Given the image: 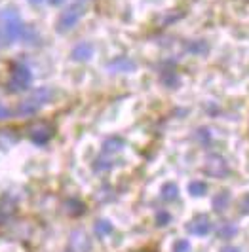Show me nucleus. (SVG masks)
I'll list each match as a JSON object with an SVG mask.
<instances>
[{"label": "nucleus", "mask_w": 249, "mask_h": 252, "mask_svg": "<svg viewBox=\"0 0 249 252\" xmlns=\"http://www.w3.org/2000/svg\"><path fill=\"white\" fill-rule=\"evenodd\" d=\"M86 12V4L75 0L67 10H63L59 19H57V32H69L71 29H75L80 21V17Z\"/></svg>", "instance_id": "obj_1"}, {"label": "nucleus", "mask_w": 249, "mask_h": 252, "mask_svg": "<svg viewBox=\"0 0 249 252\" xmlns=\"http://www.w3.org/2000/svg\"><path fill=\"white\" fill-rule=\"evenodd\" d=\"M31 82H33V74L29 70V66L17 63L12 66V76H10V82H8V91L10 93H19V91H25L31 88Z\"/></svg>", "instance_id": "obj_2"}, {"label": "nucleus", "mask_w": 249, "mask_h": 252, "mask_svg": "<svg viewBox=\"0 0 249 252\" xmlns=\"http://www.w3.org/2000/svg\"><path fill=\"white\" fill-rule=\"evenodd\" d=\"M204 171L213 178H224L228 175V163H226V159H224L223 156L211 154V156L206 159Z\"/></svg>", "instance_id": "obj_3"}, {"label": "nucleus", "mask_w": 249, "mask_h": 252, "mask_svg": "<svg viewBox=\"0 0 249 252\" xmlns=\"http://www.w3.org/2000/svg\"><path fill=\"white\" fill-rule=\"evenodd\" d=\"M51 137H53V127L50 124L40 122V124H37V126H33L29 129V139L33 140L35 144H38V146L48 144Z\"/></svg>", "instance_id": "obj_4"}, {"label": "nucleus", "mask_w": 249, "mask_h": 252, "mask_svg": "<svg viewBox=\"0 0 249 252\" xmlns=\"http://www.w3.org/2000/svg\"><path fill=\"white\" fill-rule=\"evenodd\" d=\"M69 251L71 252H89L91 251V241L84 229H75L69 237Z\"/></svg>", "instance_id": "obj_5"}, {"label": "nucleus", "mask_w": 249, "mask_h": 252, "mask_svg": "<svg viewBox=\"0 0 249 252\" xmlns=\"http://www.w3.org/2000/svg\"><path fill=\"white\" fill-rule=\"evenodd\" d=\"M107 68H109L111 72H133V70L137 68V64H135L133 59H129V57H125V55H120V57L112 59L111 63L107 64Z\"/></svg>", "instance_id": "obj_6"}, {"label": "nucleus", "mask_w": 249, "mask_h": 252, "mask_svg": "<svg viewBox=\"0 0 249 252\" xmlns=\"http://www.w3.org/2000/svg\"><path fill=\"white\" fill-rule=\"evenodd\" d=\"M71 55H73V59L78 61V63L89 61V59L93 57V46H91L89 42H80V44H76L75 48H73Z\"/></svg>", "instance_id": "obj_7"}, {"label": "nucleus", "mask_w": 249, "mask_h": 252, "mask_svg": "<svg viewBox=\"0 0 249 252\" xmlns=\"http://www.w3.org/2000/svg\"><path fill=\"white\" fill-rule=\"evenodd\" d=\"M187 229L192 233V235H198V237H202V235H208V233L211 231V222H209L206 216H200V218L192 220V222L188 224Z\"/></svg>", "instance_id": "obj_8"}, {"label": "nucleus", "mask_w": 249, "mask_h": 252, "mask_svg": "<svg viewBox=\"0 0 249 252\" xmlns=\"http://www.w3.org/2000/svg\"><path fill=\"white\" fill-rule=\"evenodd\" d=\"M40 108H42V106H40L33 97H29V99H25L23 102H19V106L15 108V114H17V116H21V118H27V116L37 114Z\"/></svg>", "instance_id": "obj_9"}, {"label": "nucleus", "mask_w": 249, "mask_h": 252, "mask_svg": "<svg viewBox=\"0 0 249 252\" xmlns=\"http://www.w3.org/2000/svg\"><path fill=\"white\" fill-rule=\"evenodd\" d=\"M160 82H162L166 88L175 89V88H179L181 78L177 76V72H175V70H171V68H166V70H162V74H160Z\"/></svg>", "instance_id": "obj_10"}, {"label": "nucleus", "mask_w": 249, "mask_h": 252, "mask_svg": "<svg viewBox=\"0 0 249 252\" xmlns=\"http://www.w3.org/2000/svg\"><path fill=\"white\" fill-rule=\"evenodd\" d=\"M187 51L188 53H192V55H206L208 51H209V44L206 42V40H190L187 44Z\"/></svg>", "instance_id": "obj_11"}, {"label": "nucleus", "mask_w": 249, "mask_h": 252, "mask_svg": "<svg viewBox=\"0 0 249 252\" xmlns=\"http://www.w3.org/2000/svg\"><path fill=\"white\" fill-rule=\"evenodd\" d=\"M213 211L215 213H223L230 203V193L228 191H219L217 195H213Z\"/></svg>", "instance_id": "obj_12"}, {"label": "nucleus", "mask_w": 249, "mask_h": 252, "mask_svg": "<svg viewBox=\"0 0 249 252\" xmlns=\"http://www.w3.org/2000/svg\"><path fill=\"white\" fill-rule=\"evenodd\" d=\"M124 148V140L120 137H109V139L103 142V152L105 154H116Z\"/></svg>", "instance_id": "obj_13"}, {"label": "nucleus", "mask_w": 249, "mask_h": 252, "mask_svg": "<svg viewBox=\"0 0 249 252\" xmlns=\"http://www.w3.org/2000/svg\"><path fill=\"white\" fill-rule=\"evenodd\" d=\"M179 197V186L175 182H166L162 186V199L164 201H175Z\"/></svg>", "instance_id": "obj_14"}, {"label": "nucleus", "mask_w": 249, "mask_h": 252, "mask_svg": "<svg viewBox=\"0 0 249 252\" xmlns=\"http://www.w3.org/2000/svg\"><path fill=\"white\" fill-rule=\"evenodd\" d=\"M112 229H114L112 224L109 222V220H105V218L97 220V222H95V226H93V231H95V235H97V237H107V235H111Z\"/></svg>", "instance_id": "obj_15"}, {"label": "nucleus", "mask_w": 249, "mask_h": 252, "mask_svg": "<svg viewBox=\"0 0 249 252\" xmlns=\"http://www.w3.org/2000/svg\"><path fill=\"white\" fill-rule=\"evenodd\" d=\"M51 95H53V93H51L50 88H38L37 91L31 95V97H33V99H35V101H37L40 106H44L46 102L51 101Z\"/></svg>", "instance_id": "obj_16"}, {"label": "nucleus", "mask_w": 249, "mask_h": 252, "mask_svg": "<svg viewBox=\"0 0 249 252\" xmlns=\"http://www.w3.org/2000/svg\"><path fill=\"white\" fill-rule=\"evenodd\" d=\"M188 191H190L192 197H202V195H206V191H208V184L202 182V180H192V182L188 184Z\"/></svg>", "instance_id": "obj_17"}, {"label": "nucleus", "mask_w": 249, "mask_h": 252, "mask_svg": "<svg viewBox=\"0 0 249 252\" xmlns=\"http://www.w3.org/2000/svg\"><path fill=\"white\" fill-rule=\"evenodd\" d=\"M238 235V227L236 224H232V222H224L223 226L219 227V237L221 239H232V237H236Z\"/></svg>", "instance_id": "obj_18"}, {"label": "nucleus", "mask_w": 249, "mask_h": 252, "mask_svg": "<svg viewBox=\"0 0 249 252\" xmlns=\"http://www.w3.org/2000/svg\"><path fill=\"white\" fill-rule=\"evenodd\" d=\"M17 142V135L12 129H0V146H12Z\"/></svg>", "instance_id": "obj_19"}, {"label": "nucleus", "mask_w": 249, "mask_h": 252, "mask_svg": "<svg viewBox=\"0 0 249 252\" xmlns=\"http://www.w3.org/2000/svg\"><path fill=\"white\" fill-rule=\"evenodd\" d=\"M67 211H69V215H82L84 213V205L80 201H76V199H71V201H67Z\"/></svg>", "instance_id": "obj_20"}, {"label": "nucleus", "mask_w": 249, "mask_h": 252, "mask_svg": "<svg viewBox=\"0 0 249 252\" xmlns=\"http://www.w3.org/2000/svg\"><path fill=\"white\" fill-rule=\"evenodd\" d=\"M111 167H112V163L109 161V159H105V158H97L95 163H93V169H95L97 173H101V171H109Z\"/></svg>", "instance_id": "obj_21"}, {"label": "nucleus", "mask_w": 249, "mask_h": 252, "mask_svg": "<svg viewBox=\"0 0 249 252\" xmlns=\"http://www.w3.org/2000/svg\"><path fill=\"white\" fill-rule=\"evenodd\" d=\"M196 139L202 142V144H209V140H211V133H209V129H198L196 131Z\"/></svg>", "instance_id": "obj_22"}, {"label": "nucleus", "mask_w": 249, "mask_h": 252, "mask_svg": "<svg viewBox=\"0 0 249 252\" xmlns=\"http://www.w3.org/2000/svg\"><path fill=\"white\" fill-rule=\"evenodd\" d=\"M169 220H171V216H169V213H166V211H160V213L156 215V224H158V226H167Z\"/></svg>", "instance_id": "obj_23"}, {"label": "nucleus", "mask_w": 249, "mask_h": 252, "mask_svg": "<svg viewBox=\"0 0 249 252\" xmlns=\"http://www.w3.org/2000/svg\"><path fill=\"white\" fill-rule=\"evenodd\" d=\"M173 252H190V243L187 239H181L175 243Z\"/></svg>", "instance_id": "obj_24"}, {"label": "nucleus", "mask_w": 249, "mask_h": 252, "mask_svg": "<svg viewBox=\"0 0 249 252\" xmlns=\"http://www.w3.org/2000/svg\"><path fill=\"white\" fill-rule=\"evenodd\" d=\"M10 116H12V112H10V110H8L4 104H0V120H8Z\"/></svg>", "instance_id": "obj_25"}, {"label": "nucleus", "mask_w": 249, "mask_h": 252, "mask_svg": "<svg viewBox=\"0 0 249 252\" xmlns=\"http://www.w3.org/2000/svg\"><path fill=\"white\" fill-rule=\"evenodd\" d=\"M242 211L249 215V193L248 195H244V199H242Z\"/></svg>", "instance_id": "obj_26"}, {"label": "nucleus", "mask_w": 249, "mask_h": 252, "mask_svg": "<svg viewBox=\"0 0 249 252\" xmlns=\"http://www.w3.org/2000/svg\"><path fill=\"white\" fill-rule=\"evenodd\" d=\"M221 252H240V249H236V247H224Z\"/></svg>", "instance_id": "obj_27"}, {"label": "nucleus", "mask_w": 249, "mask_h": 252, "mask_svg": "<svg viewBox=\"0 0 249 252\" xmlns=\"http://www.w3.org/2000/svg\"><path fill=\"white\" fill-rule=\"evenodd\" d=\"M48 2H50L51 6H61L65 0H48Z\"/></svg>", "instance_id": "obj_28"}, {"label": "nucleus", "mask_w": 249, "mask_h": 252, "mask_svg": "<svg viewBox=\"0 0 249 252\" xmlns=\"http://www.w3.org/2000/svg\"><path fill=\"white\" fill-rule=\"evenodd\" d=\"M29 2H31V4H33V6H38V4H42V2H44V0H29Z\"/></svg>", "instance_id": "obj_29"}, {"label": "nucleus", "mask_w": 249, "mask_h": 252, "mask_svg": "<svg viewBox=\"0 0 249 252\" xmlns=\"http://www.w3.org/2000/svg\"><path fill=\"white\" fill-rule=\"evenodd\" d=\"M78 2H82V4H87V2H89V0H78Z\"/></svg>", "instance_id": "obj_30"}]
</instances>
